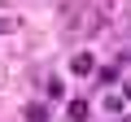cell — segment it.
<instances>
[{
    "mask_svg": "<svg viewBox=\"0 0 131 122\" xmlns=\"http://www.w3.org/2000/svg\"><path fill=\"white\" fill-rule=\"evenodd\" d=\"M70 70H74V74H92V70H96V61H92V52H74V61H70Z\"/></svg>",
    "mask_w": 131,
    "mask_h": 122,
    "instance_id": "cell-1",
    "label": "cell"
},
{
    "mask_svg": "<svg viewBox=\"0 0 131 122\" xmlns=\"http://www.w3.org/2000/svg\"><path fill=\"white\" fill-rule=\"evenodd\" d=\"M88 118V100H70L66 105V122H83Z\"/></svg>",
    "mask_w": 131,
    "mask_h": 122,
    "instance_id": "cell-2",
    "label": "cell"
},
{
    "mask_svg": "<svg viewBox=\"0 0 131 122\" xmlns=\"http://www.w3.org/2000/svg\"><path fill=\"white\" fill-rule=\"evenodd\" d=\"M44 118H48L44 105H26V122H44Z\"/></svg>",
    "mask_w": 131,
    "mask_h": 122,
    "instance_id": "cell-3",
    "label": "cell"
},
{
    "mask_svg": "<svg viewBox=\"0 0 131 122\" xmlns=\"http://www.w3.org/2000/svg\"><path fill=\"white\" fill-rule=\"evenodd\" d=\"M122 96H127V100H131V79H127V83H122Z\"/></svg>",
    "mask_w": 131,
    "mask_h": 122,
    "instance_id": "cell-4",
    "label": "cell"
}]
</instances>
